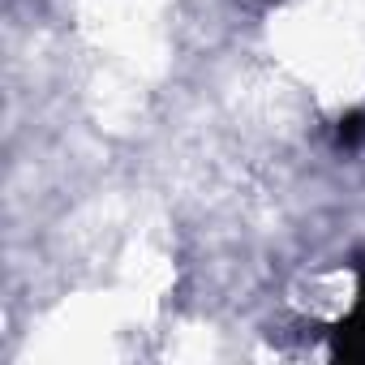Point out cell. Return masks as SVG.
Returning a JSON list of instances; mask_svg holds the SVG:
<instances>
[{
	"mask_svg": "<svg viewBox=\"0 0 365 365\" xmlns=\"http://www.w3.org/2000/svg\"><path fill=\"white\" fill-rule=\"evenodd\" d=\"M335 142H339V146H348V150H352V146H361V142H365V112H352L348 120H339Z\"/></svg>",
	"mask_w": 365,
	"mask_h": 365,
	"instance_id": "cell-2",
	"label": "cell"
},
{
	"mask_svg": "<svg viewBox=\"0 0 365 365\" xmlns=\"http://www.w3.org/2000/svg\"><path fill=\"white\" fill-rule=\"evenodd\" d=\"M331 356L348 365H365V275H361L352 309L331 327Z\"/></svg>",
	"mask_w": 365,
	"mask_h": 365,
	"instance_id": "cell-1",
	"label": "cell"
}]
</instances>
